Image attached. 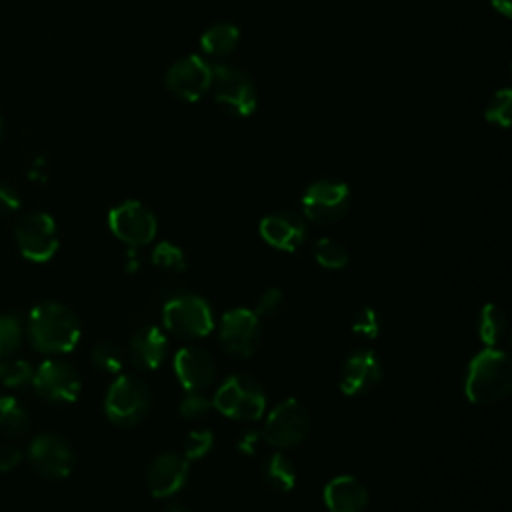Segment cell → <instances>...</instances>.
<instances>
[{"mask_svg":"<svg viewBox=\"0 0 512 512\" xmlns=\"http://www.w3.org/2000/svg\"><path fill=\"white\" fill-rule=\"evenodd\" d=\"M352 194L348 184L340 180H316L302 194V212L318 224L338 222L350 208Z\"/></svg>","mask_w":512,"mask_h":512,"instance_id":"ba28073f","label":"cell"},{"mask_svg":"<svg viewBox=\"0 0 512 512\" xmlns=\"http://www.w3.org/2000/svg\"><path fill=\"white\" fill-rule=\"evenodd\" d=\"M490 4L504 18H510V14H512V0H490Z\"/></svg>","mask_w":512,"mask_h":512,"instance_id":"74e56055","label":"cell"},{"mask_svg":"<svg viewBox=\"0 0 512 512\" xmlns=\"http://www.w3.org/2000/svg\"><path fill=\"white\" fill-rule=\"evenodd\" d=\"M260 442H262V432H260V430H254V428H246V430L240 432L236 446H238V450L244 452L246 456H252V454L258 450Z\"/></svg>","mask_w":512,"mask_h":512,"instance_id":"e575fe53","label":"cell"},{"mask_svg":"<svg viewBox=\"0 0 512 512\" xmlns=\"http://www.w3.org/2000/svg\"><path fill=\"white\" fill-rule=\"evenodd\" d=\"M368 500L366 486L350 474L336 476L324 486V504L328 512H364Z\"/></svg>","mask_w":512,"mask_h":512,"instance_id":"d6986e66","label":"cell"},{"mask_svg":"<svg viewBox=\"0 0 512 512\" xmlns=\"http://www.w3.org/2000/svg\"><path fill=\"white\" fill-rule=\"evenodd\" d=\"M90 358H92V364L106 374H118L124 366L122 350L114 342H98L92 348Z\"/></svg>","mask_w":512,"mask_h":512,"instance_id":"83f0119b","label":"cell"},{"mask_svg":"<svg viewBox=\"0 0 512 512\" xmlns=\"http://www.w3.org/2000/svg\"><path fill=\"white\" fill-rule=\"evenodd\" d=\"M30 426L26 406L14 396H0V430L6 436H22Z\"/></svg>","mask_w":512,"mask_h":512,"instance_id":"cb8c5ba5","label":"cell"},{"mask_svg":"<svg viewBox=\"0 0 512 512\" xmlns=\"http://www.w3.org/2000/svg\"><path fill=\"white\" fill-rule=\"evenodd\" d=\"M162 320L168 332L184 340H198L214 330L210 304L202 296L190 292L172 294L162 308Z\"/></svg>","mask_w":512,"mask_h":512,"instance_id":"5b68a950","label":"cell"},{"mask_svg":"<svg viewBox=\"0 0 512 512\" xmlns=\"http://www.w3.org/2000/svg\"><path fill=\"white\" fill-rule=\"evenodd\" d=\"M262 478L268 488L276 492H290L296 486L298 474L294 462L286 454L274 452L264 460Z\"/></svg>","mask_w":512,"mask_h":512,"instance_id":"44dd1931","label":"cell"},{"mask_svg":"<svg viewBox=\"0 0 512 512\" xmlns=\"http://www.w3.org/2000/svg\"><path fill=\"white\" fill-rule=\"evenodd\" d=\"M152 406L150 386L134 374H120L106 392L104 412L116 426L130 428L142 422Z\"/></svg>","mask_w":512,"mask_h":512,"instance_id":"3957f363","label":"cell"},{"mask_svg":"<svg viewBox=\"0 0 512 512\" xmlns=\"http://www.w3.org/2000/svg\"><path fill=\"white\" fill-rule=\"evenodd\" d=\"M314 260L328 270H342L350 262L348 248L334 238H320L312 248Z\"/></svg>","mask_w":512,"mask_h":512,"instance_id":"d4e9b609","label":"cell"},{"mask_svg":"<svg viewBox=\"0 0 512 512\" xmlns=\"http://www.w3.org/2000/svg\"><path fill=\"white\" fill-rule=\"evenodd\" d=\"M382 376L384 368L380 358L372 350H356L344 360L338 386L346 396H366L378 388Z\"/></svg>","mask_w":512,"mask_h":512,"instance_id":"9a60e30c","label":"cell"},{"mask_svg":"<svg viewBox=\"0 0 512 512\" xmlns=\"http://www.w3.org/2000/svg\"><path fill=\"white\" fill-rule=\"evenodd\" d=\"M212 408L232 420L254 422L262 418L266 410V392L256 378L248 374H232L218 386L212 398Z\"/></svg>","mask_w":512,"mask_h":512,"instance_id":"277c9868","label":"cell"},{"mask_svg":"<svg viewBox=\"0 0 512 512\" xmlns=\"http://www.w3.org/2000/svg\"><path fill=\"white\" fill-rule=\"evenodd\" d=\"M174 372L186 392H204L216 378V362L206 348L190 344L174 354Z\"/></svg>","mask_w":512,"mask_h":512,"instance_id":"2e32d148","label":"cell"},{"mask_svg":"<svg viewBox=\"0 0 512 512\" xmlns=\"http://www.w3.org/2000/svg\"><path fill=\"white\" fill-rule=\"evenodd\" d=\"M152 262L172 274H180L186 268V254L180 246L162 240L152 248Z\"/></svg>","mask_w":512,"mask_h":512,"instance_id":"4316f807","label":"cell"},{"mask_svg":"<svg viewBox=\"0 0 512 512\" xmlns=\"http://www.w3.org/2000/svg\"><path fill=\"white\" fill-rule=\"evenodd\" d=\"M262 240L282 252H294L306 238L304 218L292 210H278L260 220Z\"/></svg>","mask_w":512,"mask_h":512,"instance_id":"ac0fdd59","label":"cell"},{"mask_svg":"<svg viewBox=\"0 0 512 512\" xmlns=\"http://www.w3.org/2000/svg\"><path fill=\"white\" fill-rule=\"evenodd\" d=\"M506 334H508L506 312L494 302L482 306L478 314V336L484 342V346L498 348V344H502Z\"/></svg>","mask_w":512,"mask_h":512,"instance_id":"603a6c76","label":"cell"},{"mask_svg":"<svg viewBox=\"0 0 512 512\" xmlns=\"http://www.w3.org/2000/svg\"><path fill=\"white\" fill-rule=\"evenodd\" d=\"M286 300H284V292L280 288H268L262 292V296L256 302V316L258 318H274L282 312Z\"/></svg>","mask_w":512,"mask_h":512,"instance_id":"836d02e7","label":"cell"},{"mask_svg":"<svg viewBox=\"0 0 512 512\" xmlns=\"http://www.w3.org/2000/svg\"><path fill=\"white\" fill-rule=\"evenodd\" d=\"M108 226L118 240L132 248L150 244L158 230L156 216L138 200H126L114 206L108 212Z\"/></svg>","mask_w":512,"mask_h":512,"instance_id":"8fae6325","label":"cell"},{"mask_svg":"<svg viewBox=\"0 0 512 512\" xmlns=\"http://www.w3.org/2000/svg\"><path fill=\"white\" fill-rule=\"evenodd\" d=\"M20 460H22V452L18 446H14L10 442L0 444V472L14 470Z\"/></svg>","mask_w":512,"mask_h":512,"instance_id":"d590c367","label":"cell"},{"mask_svg":"<svg viewBox=\"0 0 512 512\" xmlns=\"http://www.w3.org/2000/svg\"><path fill=\"white\" fill-rule=\"evenodd\" d=\"M218 338L226 354L234 358H250L262 340L260 318L250 308H232L220 318Z\"/></svg>","mask_w":512,"mask_h":512,"instance_id":"9c48e42d","label":"cell"},{"mask_svg":"<svg viewBox=\"0 0 512 512\" xmlns=\"http://www.w3.org/2000/svg\"><path fill=\"white\" fill-rule=\"evenodd\" d=\"M214 446V434L210 430H192L184 438V458L186 460H200L204 458Z\"/></svg>","mask_w":512,"mask_h":512,"instance_id":"1f68e13d","label":"cell"},{"mask_svg":"<svg viewBox=\"0 0 512 512\" xmlns=\"http://www.w3.org/2000/svg\"><path fill=\"white\" fill-rule=\"evenodd\" d=\"M212 410V400L202 392H188L180 402V414L186 420H200Z\"/></svg>","mask_w":512,"mask_h":512,"instance_id":"d6a6232c","label":"cell"},{"mask_svg":"<svg viewBox=\"0 0 512 512\" xmlns=\"http://www.w3.org/2000/svg\"><path fill=\"white\" fill-rule=\"evenodd\" d=\"M18 250L32 262H48L58 250V228L50 214L28 212L14 230Z\"/></svg>","mask_w":512,"mask_h":512,"instance_id":"30bf717a","label":"cell"},{"mask_svg":"<svg viewBox=\"0 0 512 512\" xmlns=\"http://www.w3.org/2000/svg\"><path fill=\"white\" fill-rule=\"evenodd\" d=\"M18 208H20L18 192L12 186L0 182V212L10 214V212H16Z\"/></svg>","mask_w":512,"mask_h":512,"instance_id":"8d00e7d4","label":"cell"},{"mask_svg":"<svg viewBox=\"0 0 512 512\" xmlns=\"http://www.w3.org/2000/svg\"><path fill=\"white\" fill-rule=\"evenodd\" d=\"M352 332L364 340H374L380 334V316L372 306H362L352 316Z\"/></svg>","mask_w":512,"mask_h":512,"instance_id":"4dcf8cb0","label":"cell"},{"mask_svg":"<svg viewBox=\"0 0 512 512\" xmlns=\"http://www.w3.org/2000/svg\"><path fill=\"white\" fill-rule=\"evenodd\" d=\"M160 512H192V510H188V508L182 506V504H172V506H166V508L160 510Z\"/></svg>","mask_w":512,"mask_h":512,"instance_id":"f35d334b","label":"cell"},{"mask_svg":"<svg viewBox=\"0 0 512 512\" xmlns=\"http://www.w3.org/2000/svg\"><path fill=\"white\" fill-rule=\"evenodd\" d=\"M2 134H4V128H2V118H0V140H2Z\"/></svg>","mask_w":512,"mask_h":512,"instance_id":"ab89813d","label":"cell"},{"mask_svg":"<svg viewBox=\"0 0 512 512\" xmlns=\"http://www.w3.org/2000/svg\"><path fill=\"white\" fill-rule=\"evenodd\" d=\"M22 332L18 314H0V358L10 356L20 346Z\"/></svg>","mask_w":512,"mask_h":512,"instance_id":"f546056e","label":"cell"},{"mask_svg":"<svg viewBox=\"0 0 512 512\" xmlns=\"http://www.w3.org/2000/svg\"><path fill=\"white\" fill-rule=\"evenodd\" d=\"M32 384L44 400L56 402V404L74 402L82 390V380L78 370L72 364L56 358L44 360L34 370Z\"/></svg>","mask_w":512,"mask_h":512,"instance_id":"7c38bea8","label":"cell"},{"mask_svg":"<svg viewBox=\"0 0 512 512\" xmlns=\"http://www.w3.org/2000/svg\"><path fill=\"white\" fill-rule=\"evenodd\" d=\"M32 366L22 358H0V384L8 388H22L32 382Z\"/></svg>","mask_w":512,"mask_h":512,"instance_id":"484cf974","label":"cell"},{"mask_svg":"<svg viewBox=\"0 0 512 512\" xmlns=\"http://www.w3.org/2000/svg\"><path fill=\"white\" fill-rule=\"evenodd\" d=\"M28 460L34 470L44 478H66L74 468V450L58 434L46 432L36 436L28 446Z\"/></svg>","mask_w":512,"mask_h":512,"instance_id":"5bb4252c","label":"cell"},{"mask_svg":"<svg viewBox=\"0 0 512 512\" xmlns=\"http://www.w3.org/2000/svg\"><path fill=\"white\" fill-rule=\"evenodd\" d=\"M510 108H512V92L502 88L492 94L490 102L484 108V118L500 128H508L510 124Z\"/></svg>","mask_w":512,"mask_h":512,"instance_id":"f1b7e54d","label":"cell"},{"mask_svg":"<svg viewBox=\"0 0 512 512\" xmlns=\"http://www.w3.org/2000/svg\"><path fill=\"white\" fill-rule=\"evenodd\" d=\"M310 412L308 408L296 400L288 398L274 406L268 414L262 432V440L276 448H292L298 446L310 432Z\"/></svg>","mask_w":512,"mask_h":512,"instance_id":"52a82bcc","label":"cell"},{"mask_svg":"<svg viewBox=\"0 0 512 512\" xmlns=\"http://www.w3.org/2000/svg\"><path fill=\"white\" fill-rule=\"evenodd\" d=\"M212 80V66L206 64L204 58L196 54H188L180 60H176L164 78V84L172 96L184 102H196L200 100Z\"/></svg>","mask_w":512,"mask_h":512,"instance_id":"4fadbf2b","label":"cell"},{"mask_svg":"<svg viewBox=\"0 0 512 512\" xmlns=\"http://www.w3.org/2000/svg\"><path fill=\"white\" fill-rule=\"evenodd\" d=\"M240 30L230 22H216L200 36V48L210 56H228L236 50Z\"/></svg>","mask_w":512,"mask_h":512,"instance_id":"7402d4cb","label":"cell"},{"mask_svg":"<svg viewBox=\"0 0 512 512\" xmlns=\"http://www.w3.org/2000/svg\"><path fill=\"white\" fill-rule=\"evenodd\" d=\"M214 96V102L222 106L228 114L246 118L256 110L258 96L252 78L230 64H214L212 80L208 88Z\"/></svg>","mask_w":512,"mask_h":512,"instance_id":"8992f818","label":"cell"},{"mask_svg":"<svg viewBox=\"0 0 512 512\" xmlns=\"http://www.w3.org/2000/svg\"><path fill=\"white\" fill-rule=\"evenodd\" d=\"M130 360L140 370H156L166 354H168V340L166 334L156 326H142L134 332L130 346H128Z\"/></svg>","mask_w":512,"mask_h":512,"instance_id":"ffe728a7","label":"cell"},{"mask_svg":"<svg viewBox=\"0 0 512 512\" xmlns=\"http://www.w3.org/2000/svg\"><path fill=\"white\" fill-rule=\"evenodd\" d=\"M188 482V460L176 452L158 454L148 470L146 484L154 498H170Z\"/></svg>","mask_w":512,"mask_h":512,"instance_id":"e0dca14e","label":"cell"},{"mask_svg":"<svg viewBox=\"0 0 512 512\" xmlns=\"http://www.w3.org/2000/svg\"><path fill=\"white\" fill-rule=\"evenodd\" d=\"M512 388V364L504 350L484 348L466 368L464 394L472 404H494L508 396Z\"/></svg>","mask_w":512,"mask_h":512,"instance_id":"7a4b0ae2","label":"cell"},{"mask_svg":"<svg viewBox=\"0 0 512 512\" xmlns=\"http://www.w3.org/2000/svg\"><path fill=\"white\" fill-rule=\"evenodd\" d=\"M28 338L38 352L66 354L80 340V320L60 302H42L28 316Z\"/></svg>","mask_w":512,"mask_h":512,"instance_id":"6da1fadb","label":"cell"}]
</instances>
